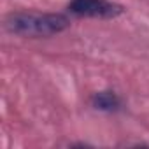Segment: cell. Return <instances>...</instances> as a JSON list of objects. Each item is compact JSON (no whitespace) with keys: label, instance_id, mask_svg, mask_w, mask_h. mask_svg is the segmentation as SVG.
Segmentation results:
<instances>
[{"label":"cell","instance_id":"2","mask_svg":"<svg viewBox=\"0 0 149 149\" xmlns=\"http://www.w3.org/2000/svg\"><path fill=\"white\" fill-rule=\"evenodd\" d=\"M68 11L79 18L109 19L123 13V7L111 0H70Z\"/></svg>","mask_w":149,"mask_h":149},{"label":"cell","instance_id":"1","mask_svg":"<svg viewBox=\"0 0 149 149\" xmlns=\"http://www.w3.org/2000/svg\"><path fill=\"white\" fill-rule=\"evenodd\" d=\"M70 21L58 13H13L6 18V28L19 37H51L65 32Z\"/></svg>","mask_w":149,"mask_h":149},{"label":"cell","instance_id":"3","mask_svg":"<svg viewBox=\"0 0 149 149\" xmlns=\"http://www.w3.org/2000/svg\"><path fill=\"white\" fill-rule=\"evenodd\" d=\"M91 105L102 112H116L121 107V98L114 91H97L91 97Z\"/></svg>","mask_w":149,"mask_h":149}]
</instances>
